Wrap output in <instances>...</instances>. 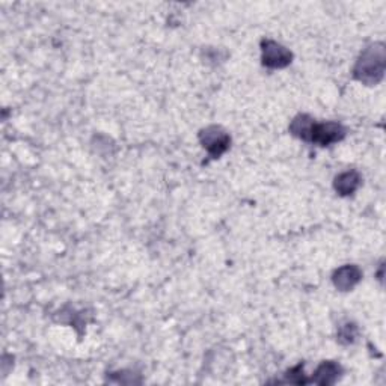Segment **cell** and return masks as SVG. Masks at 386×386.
I'll list each match as a JSON object with an SVG mask.
<instances>
[{
  "label": "cell",
  "instance_id": "cell-1",
  "mask_svg": "<svg viewBox=\"0 0 386 386\" xmlns=\"http://www.w3.org/2000/svg\"><path fill=\"white\" fill-rule=\"evenodd\" d=\"M383 70H385L383 45H374V47H370L361 56V59L355 68V74L362 82L376 83L382 78Z\"/></svg>",
  "mask_w": 386,
  "mask_h": 386
},
{
  "label": "cell",
  "instance_id": "cell-2",
  "mask_svg": "<svg viewBox=\"0 0 386 386\" xmlns=\"http://www.w3.org/2000/svg\"><path fill=\"white\" fill-rule=\"evenodd\" d=\"M344 129L337 122H324V124H312L310 133V142L319 145H329L341 141L344 138Z\"/></svg>",
  "mask_w": 386,
  "mask_h": 386
},
{
  "label": "cell",
  "instance_id": "cell-3",
  "mask_svg": "<svg viewBox=\"0 0 386 386\" xmlns=\"http://www.w3.org/2000/svg\"><path fill=\"white\" fill-rule=\"evenodd\" d=\"M201 142L210 156L219 157L230 146V136L219 127H209L201 133Z\"/></svg>",
  "mask_w": 386,
  "mask_h": 386
},
{
  "label": "cell",
  "instance_id": "cell-4",
  "mask_svg": "<svg viewBox=\"0 0 386 386\" xmlns=\"http://www.w3.org/2000/svg\"><path fill=\"white\" fill-rule=\"evenodd\" d=\"M263 62L270 68H282L291 62V53L275 41L263 42Z\"/></svg>",
  "mask_w": 386,
  "mask_h": 386
},
{
  "label": "cell",
  "instance_id": "cell-5",
  "mask_svg": "<svg viewBox=\"0 0 386 386\" xmlns=\"http://www.w3.org/2000/svg\"><path fill=\"white\" fill-rule=\"evenodd\" d=\"M359 279H361V271L355 266H346L343 269H339L334 276L335 286L344 291L353 287Z\"/></svg>",
  "mask_w": 386,
  "mask_h": 386
},
{
  "label": "cell",
  "instance_id": "cell-6",
  "mask_svg": "<svg viewBox=\"0 0 386 386\" xmlns=\"http://www.w3.org/2000/svg\"><path fill=\"white\" fill-rule=\"evenodd\" d=\"M359 175L356 172H346L341 174L335 181V189L341 193V195H349V193H353L356 187L359 186Z\"/></svg>",
  "mask_w": 386,
  "mask_h": 386
},
{
  "label": "cell",
  "instance_id": "cell-7",
  "mask_svg": "<svg viewBox=\"0 0 386 386\" xmlns=\"http://www.w3.org/2000/svg\"><path fill=\"white\" fill-rule=\"evenodd\" d=\"M339 374V367L334 362H324V364L317 370V376H315V382L320 385H329L334 383L338 379Z\"/></svg>",
  "mask_w": 386,
  "mask_h": 386
}]
</instances>
